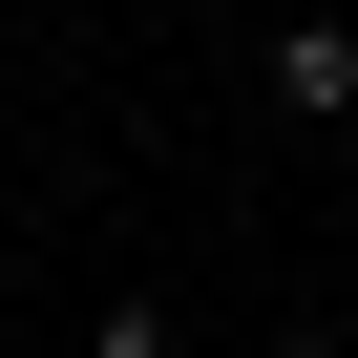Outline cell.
Here are the masks:
<instances>
[{
	"mask_svg": "<svg viewBox=\"0 0 358 358\" xmlns=\"http://www.w3.org/2000/svg\"><path fill=\"white\" fill-rule=\"evenodd\" d=\"M253 358H358V337H337V316H274V337H253Z\"/></svg>",
	"mask_w": 358,
	"mask_h": 358,
	"instance_id": "obj_3",
	"label": "cell"
},
{
	"mask_svg": "<svg viewBox=\"0 0 358 358\" xmlns=\"http://www.w3.org/2000/svg\"><path fill=\"white\" fill-rule=\"evenodd\" d=\"M85 358H190V337H169V295H106V316H85Z\"/></svg>",
	"mask_w": 358,
	"mask_h": 358,
	"instance_id": "obj_2",
	"label": "cell"
},
{
	"mask_svg": "<svg viewBox=\"0 0 358 358\" xmlns=\"http://www.w3.org/2000/svg\"><path fill=\"white\" fill-rule=\"evenodd\" d=\"M232 64H253V106H274V127H358V22H253Z\"/></svg>",
	"mask_w": 358,
	"mask_h": 358,
	"instance_id": "obj_1",
	"label": "cell"
}]
</instances>
